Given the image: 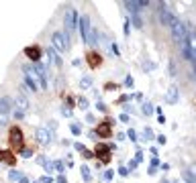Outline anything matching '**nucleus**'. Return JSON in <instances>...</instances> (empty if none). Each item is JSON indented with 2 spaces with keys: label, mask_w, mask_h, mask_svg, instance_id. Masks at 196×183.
I'll return each mask as SVG.
<instances>
[{
  "label": "nucleus",
  "mask_w": 196,
  "mask_h": 183,
  "mask_svg": "<svg viewBox=\"0 0 196 183\" xmlns=\"http://www.w3.org/2000/svg\"><path fill=\"white\" fill-rule=\"evenodd\" d=\"M8 145H10L12 151H23L25 138H23V130L21 128H16V126L10 128V132H8Z\"/></svg>",
  "instance_id": "nucleus-1"
},
{
  "label": "nucleus",
  "mask_w": 196,
  "mask_h": 183,
  "mask_svg": "<svg viewBox=\"0 0 196 183\" xmlns=\"http://www.w3.org/2000/svg\"><path fill=\"white\" fill-rule=\"evenodd\" d=\"M23 71H25V75H27V81H29V86H31L33 90H39V88H43V86H41V77H39V73H37L33 67H29V65H27Z\"/></svg>",
  "instance_id": "nucleus-2"
},
{
  "label": "nucleus",
  "mask_w": 196,
  "mask_h": 183,
  "mask_svg": "<svg viewBox=\"0 0 196 183\" xmlns=\"http://www.w3.org/2000/svg\"><path fill=\"white\" fill-rule=\"evenodd\" d=\"M172 29H174V37H176V41L184 47V51H186V24L178 21V23L174 24Z\"/></svg>",
  "instance_id": "nucleus-3"
},
{
  "label": "nucleus",
  "mask_w": 196,
  "mask_h": 183,
  "mask_svg": "<svg viewBox=\"0 0 196 183\" xmlns=\"http://www.w3.org/2000/svg\"><path fill=\"white\" fill-rule=\"evenodd\" d=\"M8 122V100L2 98L0 100V126H4Z\"/></svg>",
  "instance_id": "nucleus-4"
},
{
  "label": "nucleus",
  "mask_w": 196,
  "mask_h": 183,
  "mask_svg": "<svg viewBox=\"0 0 196 183\" xmlns=\"http://www.w3.org/2000/svg\"><path fill=\"white\" fill-rule=\"evenodd\" d=\"M110 132H113V128H110V120H104V122L98 124V134H100L102 138H108V137H110Z\"/></svg>",
  "instance_id": "nucleus-5"
},
{
  "label": "nucleus",
  "mask_w": 196,
  "mask_h": 183,
  "mask_svg": "<svg viewBox=\"0 0 196 183\" xmlns=\"http://www.w3.org/2000/svg\"><path fill=\"white\" fill-rule=\"evenodd\" d=\"M82 33H84V39L88 41V43H92V31H90V23H88V18L86 16H82Z\"/></svg>",
  "instance_id": "nucleus-6"
},
{
  "label": "nucleus",
  "mask_w": 196,
  "mask_h": 183,
  "mask_svg": "<svg viewBox=\"0 0 196 183\" xmlns=\"http://www.w3.org/2000/svg\"><path fill=\"white\" fill-rule=\"evenodd\" d=\"M162 21H163V23H168L170 27H174V24L178 23V18H176L172 12L168 10V8H162Z\"/></svg>",
  "instance_id": "nucleus-7"
},
{
  "label": "nucleus",
  "mask_w": 196,
  "mask_h": 183,
  "mask_svg": "<svg viewBox=\"0 0 196 183\" xmlns=\"http://www.w3.org/2000/svg\"><path fill=\"white\" fill-rule=\"evenodd\" d=\"M0 161L6 163V165H14L16 163V157L12 155L10 151H0Z\"/></svg>",
  "instance_id": "nucleus-8"
},
{
  "label": "nucleus",
  "mask_w": 196,
  "mask_h": 183,
  "mask_svg": "<svg viewBox=\"0 0 196 183\" xmlns=\"http://www.w3.org/2000/svg\"><path fill=\"white\" fill-rule=\"evenodd\" d=\"M108 153H110V149H108L106 145H98V147H96V155H100V159H102L104 163H108V159H110Z\"/></svg>",
  "instance_id": "nucleus-9"
},
{
  "label": "nucleus",
  "mask_w": 196,
  "mask_h": 183,
  "mask_svg": "<svg viewBox=\"0 0 196 183\" xmlns=\"http://www.w3.org/2000/svg\"><path fill=\"white\" fill-rule=\"evenodd\" d=\"M165 100L170 104H176L178 102V88L172 86V88H168V94H165Z\"/></svg>",
  "instance_id": "nucleus-10"
},
{
  "label": "nucleus",
  "mask_w": 196,
  "mask_h": 183,
  "mask_svg": "<svg viewBox=\"0 0 196 183\" xmlns=\"http://www.w3.org/2000/svg\"><path fill=\"white\" fill-rule=\"evenodd\" d=\"M53 45L57 47V51H66V43H63V37H61V33H55L53 35Z\"/></svg>",
  "instance_id": "nucleus-11"
},
{
  "label": "nucleus",
  "mask_w": 196,
  "mask_h": 183,
  "mask_svg": "<svg viewBox=\"0 0 196 183\" xmlns=\"http://www.w3.org/2000/svg\"><path fill=\"white\" fill-rule=\"evenodd\" d=\"M25 55H27V57H31L33 61H37L39 55H41V51H39V47H27V49H25Z\"/></svg>",
  "instance_id": "nucleus-12"
},
{
  "label": "nucleus",
  "mask_w": 196,
  "mask_h": 183,
  "mask_svg": "<svg viewBox=\"0 0 196 183\" xmlns=\"http://www.w3.org/2000/svg\"><path fill=\"white\" fill-rule=\"evenodd\" d=\"M88 63H90V67H98L100 63H102V59H100V55L98 53H88Z\"/></svg>",
  "instance_id": "nucleus-13"
},
{
  "label": "nucleus",
  "mask_w": 196,
  "mask_h": 183,
  "mask_svg": "<svg viewBox=\"0 0 196 183\" xmlns=\"http://www.w3.org/2000/svg\"><path fill=\"white\" fill-rule=\"evenodd\" d=\"M16 106H19L23 112H27V110H29V100L25 98L23 94H19V96H16Z\"/></svg>",
  "instance_id": "nucleus-14"
},
{
  "label": "nucleus",
  "mask_w": 196,
  "mask_h": 183,
  "mask_svg": "<svg viewBox=\"0 0 196 183\" xmlns=\"http://www.w3.org/2000/svg\"><path fill=\"white\" fill-rule=\"evenodd\" d=\"M37 138H39V142H49V132L45 128H39L37 130Z\"/></svg>",
  "instance_id": "nucleus-15"
}]
</instances>
